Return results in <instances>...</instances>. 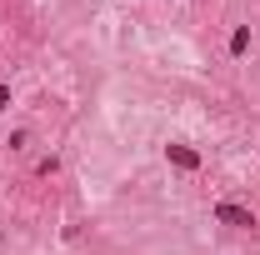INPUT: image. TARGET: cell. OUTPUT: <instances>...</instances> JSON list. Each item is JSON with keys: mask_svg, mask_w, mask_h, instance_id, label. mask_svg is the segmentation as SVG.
I'll return each instance as SVG.
<instances>
[{"mask_svg": "<svg viewBox=\"0 0 260 255\" xmlns=\"http://www.w3.org/2000/svg\"><path fill=\"white\" fill-rule=\"evenodd\" d=\"M215 220L230 225V230H250V225H255V215H250L245 205H235V200H220V205H215Z\"/></svg>", "mask_w": 260, "mask_h": 255, "instance_id": "1", "label": "cell"}, {"mask_svg": "<svg viewBox=\"0 0 260 255\" xmlns=\"http://www.w3.org/2000/svg\"><path fill=\"white\" fill-rule=\"evenodd\" d=\"M0 105H10V90H5V85H0Z\"/></svg>", "mask_w": 260, "mask_h": 255, "instance_id": "4", "label": "cell"}, {"mask_svg": "<svg viewBox=\"0 0 260 255\" xmlns=\"http://www.w3.org/2000/svg\"><path fill=\"white\" fill-rule=\"evenodd\" d=\"M245 45H250V30H245V25H240V30H235V40H230V50H235V55H240V50H245Z\"/></svg>", "mask_w": 260, "mask_h": 255, "instance_id": "3", "label": "cell"}, {"mask_svg": "<svg viewBox=\"0 0 260 255\" xmlns=\"http://www.w3.org/2000/svg\"><path fill=\"white\" fill-rule=\"evenodd\" d=\"M170 160H175L180 170H195V165H200V155H195V150H185V145H170Z\"/></svg>", "mask_w": 260, "mask_h": 255, "instance_id": "2", "label": "cell"}]
</instances>
